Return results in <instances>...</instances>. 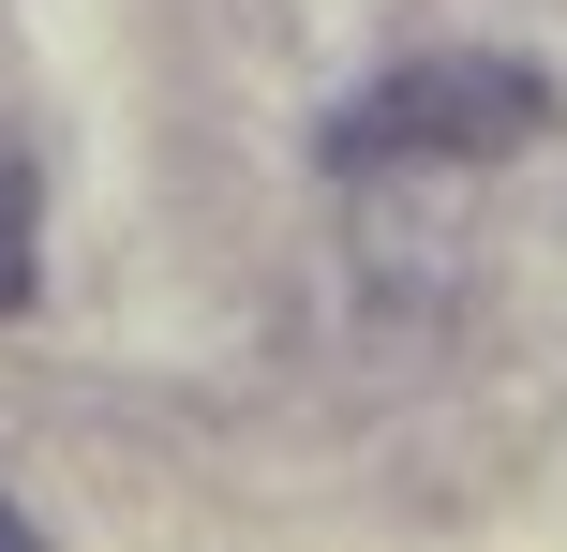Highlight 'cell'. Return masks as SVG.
Wrapping results in <instances>:
<instances>
[{"mask_svg": "<svg viewBox=\"0 0 567 552\" xmlns=\"http://www.w3.org/2000/svg\"><path fill=\"white\" fill-rule=\"evenodd\" d=\"M523 135H553V75H538V60L449 45V60L373 75L359 105L329 119V165L343 179H359V165H493V149H523Z\"/></svg>", "mask_w": 567, "mask_h": 552, "instance_id": "obj_1", "label": "cell"}, {"mask_svg": "<svg viewBox=\"0 0 567 552\" xmlns=\"http://www.w3.org/2000/svg\"><path fill=\"white\" fill-rule=\"evenodd\" d=\"M30 299V179H0V314Z\"/></svg>", "mask_w": 567, "mask_h": 552, "instance_id": "obj_2", "label": "cell"}]
</instances>
